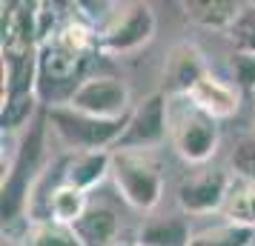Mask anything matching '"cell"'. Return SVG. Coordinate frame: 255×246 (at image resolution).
<instances>
[{"mask_svg": "<svg viewBox=\"0 0 255 246\" xmlns=\"http://www.w3.org/2000/svg\"><path fill=\"white\" fill-rule=\"evenodd\" d=\"M230 166L238 175V180L255 183V138L253 135H244V138L235 141V146L230 152Z\"/></svg>", "mask_w": 255, "mask_h": 246, "instance_id": "19", "label": "cell"}, {"mask_svg": "<svg viewBox=\"0 0 255 246\" xmlns=\"http://www.w3.org/2000/svg\"><path fill=\"white\" fill-rule=\"evenodd\" d=\"M241 97L244 94L235 89V83L221 81L212 72L204 81H198L195 89L186 94V100L195 106L198 112L212 117V120H230V117H235L238 109H241Z\"/></svg>", "mask_w": 255, "mask_h": 246, "instance_id": "10", "label": "cell"}, {"mask_svg": "<svg viewBox=\"0 0 255 246\" xmlns=\"http://www.w3.org/2000/svg\"><path fill=\"white\" fill-rule=\"evenodd\" d=\"M166 138H169V94L152 92L149 97H143L132 109V115L127 120V129H124L115 149H124V152H155Z\"/></svg>", "mask_w": 255, "mask_h": 246, "instance_id": "5", "label": "cell"}, {"mask_svg": "<svg viewBox=\"0 0 255 246\" xmlns=\"http://www.w3.org/2000/svg\"><path fill=\"white\" fill-rule=\"evenodd\" d=\"M207 75V58L195 43H175L163 63V92L169 97H186Z\"/></svg>", "mask_w": 255, "mask_h": 246, "instance_id": "9", "label": "cell"}, {"mask_svg": "<svg viewBox=\"0 0 255 246\" xmlns=\"http://www.w3.org/2000/svg\"><path fill=\"white\" fill-rule=\"evenodd\" d=\"M224 218L227 223L255 232V183H244V180L232 183L227 206H224Z\"/></svg>", "mask_w": 255, "mask_h": 246, "instance_id": "17", "label": "cell"}, {"mask_svg": "<svg viewBox=\"0 0 255 246\" xmlns=\"http://www.w3.org/2000/svg\"><path fill=\"white\" fill-rule=\"evenodd\" d=\"M0 246H20V244H17V238H12V235H3V244Z\"/></svg>", "mask_w": 255, "mask_h": 246, "instance_id": "22", "label": "cell"}, {"mask_svg": "<svg viewBox=\"0 0 255 246\" xmlns=\"http://www.w3.org/2000/svg\"><path fill=\"white\" fill-rule=\"evenodd\" d=\"M253 241H255L253 229H244V226H235V223H224V226H215V229L195 232L189 246H255Z\"/></svg>", "mask_w": 255, "mask_h": 246, "instance_id": "18", "label": "cell"}, {"mask_svg": "<svg viewBox=\"0 0 255 246\" xmlns=\"http://www.w3.org/2000/svg\"><path fill=\"white\" fill-rule=\"evenodd\" d=\"M232 180L221 169H207L181 180L178 186V206L184 215H212L224 212L230 198Z\"/></svg>", "mask_w": 255, "mask_h": 246, "instance_id": "8", "label": "cell"}, {"mask_svg": "<svg viewBox=\"0 0 255 246\" xmlns=\"http://www.w3.org/2000/svg\"><path fill=\"white\" fill-rule=\"evenodd\" d=\"M75 232L83 246H112L118 244V215L106 203H92L86 215L75 223Z\"/></svg>", "mask_w": 255, "mask_h": 246, "instance_id": "15", "label": "cell"}, {"mask_svg": "<svg viewBox=\"0 0 255 246\" xmlns=\"http://www.w3.org/2000/svg\"><path fill=\"white\" fill-rule=\"evenodd\" d=\"M232 81H235V89L241 94H250L255 92V55H247V52H235L232 55Z\"/></svg>", "mask_w": 255, "mask_h": 246, "instance_id": "20", "label": "cell"}, {"mask_svg": "<svg viewBox=\"0 0 255 246\" xmlns=\"http://www.w3.org/2000/svg\"><path fill=\"white\" fill-rule=\"evenodd\" d=\"M192 229L189 221L181 215H163V218H149L140 226L138 244L140 246H189L192 244Z\"/></svg>", "mask_w": 255, "mask_h": 246, "instance_id": "14", "label": "cell"}, {"mask_svg": "<svg viewBox=\"0 0 255 246\" xmlns=\"http://www.w3.org/2000/svg\"><path fill=\"white\" fill-rule=\"evenodd\" d=\"M112 175V152H78L72 155L66 166H63V180L72 183L81 192H92L95 186H101L106 177Z\"/></svg>", "mask_w": 255, "mask_h": 246, "instance_id": "11", "label": "cell"}, {"mask_svg": "<svg viewBox=\"0 0 255 246\" xmlns=\"http://www.w3.org/2000/svg\"><path fill=\"white\" fill-rule=\"evenodd\" d=\"M112 246H140L138 241H118V244H112Z\"/></svg>", "mask_w": 255, "mask_h": 246, "instance_id": "24", "label": "cell"}, {"mask_svg": "<svg viewBox=\"0 0 255 246\" xmlns=\"http://www.w3.org/2000/svg\"><path fill=\"white\" fill-rule=\"evenodd\" d=\"M46 109L35 117V123L20 135L14 161L9 169H3V226L14 223L23 209H29L32 195L43 177V161H46Z\"/></svg>", "mask_w": 255, "mask_h": 246, "instance_id": "1", "label": "cell"}, {"mask_svg": "<svg viewBox=\"0 0 255 246\" xmlns=\"http://www.w3.org/2000/svg\"><path fill=\"white\" fill-rule=\"evenodd\" d=\"M232 40H235V52H247L255 55V6H247L241 12V17L235 20V26L230 29Z\"/></svg>", "mask_w": 255, "mask_h": 246, "instance_id": "21", "label": "cell"}, {"mask_svg": "<svg viewBox=\"0 0 255 246\" xmlns=\"http://www.w3.org/2000/svg\"><path fill=\"white\" fill-rule=\"evenodd\" d=\"M155 37V12L149 3H129L98 32V49L106 55H132Z\"/></svg>", "mask_w": 255, "mask_h": 246, "instance_id": "6", "label": "cell"}, {"mask_svg": "<svg viewBox=\"0 0 255 246\" xmlns=\"http://www.w3.org/2000/svg\"><path fill=\"white\" fill-rule=\"evenodd\" d=\"M250 115H253V126H255V92L250 94Z\"/></svg>", "mask_w": 255, "mask_h": 246, "instance_id": "23", "label": "cell"}, {"mask_svg": "<svg viewBox=\"0 0 255 246\" xmlns=\"http://www.w3.org/2000/svg\"><path fill=\"white\" fill-rule=\"evenodd\" d=\"M129 86L121 78L112 75H92L75 89V94L69 97L72 109H78L83 115L92 117H104V120H124L132 115L129 106Z\"/></svg>", "mask_w": 255, "mask_h": 246, "instance_id": "7", "label": "cell"}, {"mask_svg": "<svg viewBox=\"0 0 255 246\" xmlns=\"http://www.w3.org/2000/svg\"><path fill=\"white\" fill-rule=\"evenodd\" d=\"M20 246H83L75 226H63L55 221H32L17 238Z\"/></svg>", "mask_w": 255, "mask_h": 246, "instance_id": "16", "label": "cell"}, {"mask_svg": "<svg viewBox=\"0 0 255 246\" xmlns=\"http://www.w3.org/2000/svg\"><path fill=\"white\" fill-rule=\"evenodd\" d=\"M112 180L132 209L149 212L161 203L163 172L152 152H112Z\"/></svg>", "mask_w": 255, "mask_h": 246, "instance_id": "3", "label": "cell"}, {"mask_svg": "<svg viewBox=\"0 0 255 246\" xmlns=\"http://www.w3.org/2000/svg\"><path fill=\"white\" fill-rule=\"evenodd\" d=\"M218 120L198 112L192 103H186L184 109H172L169 103V141L186 164H207L218 149Z\"/></svg>", "mask_w": 255, "mask_h": 246, "instance_id": "4", "label": "cell"}, {"mask_svg": "<svg viewBox=\"0 0 255 246\" xmlns=\"http://www.w3.org/2000/svg\"><path fill=\"white\" fill-rule=\"evenodd\" d=\"M181 9L189 23L215 29V32H230L247 6L238 0H186L181 3Z\"/></svg>", "mask_w": 255, "mask_h": 246, "instance_id": "12", "label": "cell"}, {"mask_svg": "<svg viewBox=\"0 0 255 246\" xmlns=\"http://www.w3.org/2000/svg\"><path fill=\"white\" fill-rule=\"evenodd\" d=\"M46 120L52 135L58 138L72 155L78 152H104V149H115L121 135L127 129V120H104V117L83 115L72 106H49Z\"/></svg>", "mask_w": 255, "mask_h": 246, "instance_id": "2", "label": "cell"}, {"mask_svg": "<svg viewBox=\"0 0 255 246\" xmlns=\"http://www.w3.org/2000/svg\"><path fill=\"white\" fill-rule=\"evenodd\" d=\"M89 206L92 203H89V195L86 192L75 189L66 180H60L58 186H52L46 195V221L63 223V226H75L86 215Z\"/></svg>", "mask_w": 255, "mask_h": 246, "instance_id": "13", "label": "cell"}]
</instances>
